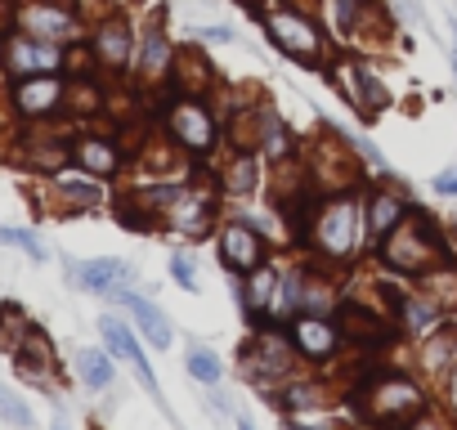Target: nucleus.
I'll use <instances>...</instances> for the list:
<instances>
[{
  "instance_id": "22",
  "label": "nucleus",
  "mask_w": 457,
  "mask_h": 430,
  "mask_svg": "<svg viewBox=\"0 0 457 430\" xmlns=\"http://www.w3.org/2000/svg\"><path fill=\"white\" fill-rule=\"evenodd\" d=\"M399 314H403V323H408L412 332H421V336H430V332L439 327V305H435V301H426V296L399 301Z\"/></svg>"
},
{
  "instance_id": "6",
  "label": "nucleus",
  "mask_w": 457,
  "mask_h": 430,
  "mask_svg": "<svg viewBox=\"0 0 457 430\" xmlns=\"http://www.w3.org/2000/svg\"><path fill=\"white\" fill-rule=\"evenodd\" d=\"M0 63H5L10 77H41V72H59L63 68V50H59V41L10 32L5 41H0Z\"/></svg>"
},
{
  "instance_id": "31",
  "label": "nucleus",
  "mask_w": 457,
  "mask_h": 430,
  "mask_svg": "<svg viewBox=\"0 0 457 430\" xmlns=\"http://www.w3.org/2000/svg\"><path fill=\"white\" fill-rule=\"evenodd\" d=\"M0 243L23 247L32 260H46V247H41V243H37V234H28V229H0Z\"/></svg>"
},
{
  "instance_id": "14",
  "label": "nucleus",
  "mask_w": 457,
  "mask_h": 430,
  "mask_svg": "<svg viewBox=\"0 0 457 430\" xmlns=\"http://www.w3.org/2000/svg\"><path fill=\"white\" fill-rule=\"evenodd\" d=\"M99 332H104V345H108L117 359H130V363H135V372H139V381L157 394V376H153V368H148V359H144V350H139L135 332H130L121 318H99Z\"/></svg>"
},
{
  "instance_id": "1",
  "label": "nucleus",
  "mask_w": 457,
  "mask_h": 430,
  "mask_svg": "<svg viewBox=\"0 0 457 430\" xmlns=\"http://www.w3.org/2000/svg\"><path fill=\"white\" fill-rule=\"evenodd\" d=\"M377 247H381L386 269H395V274H430L435 260H448V247L439 243V234L426 215H412V220L403 215Z\"/></svg>"
},
{
  "instance_id": "34",
  "label": "nucleus",
  "mask_w": 457,
  "mask_h": 430,
  "mask_svg": "<svg viewBox=\"0 0 457 430\" xmlns=\"http://www.w3.org/2000/svg\"><path fill=\"white\" fill-rule=\"evenodd\" d=\"M435 193L457 197V166H448V170H439V175H435Z\"/></svg>"
},
{
  "instance_id": "19",
  "label": "nucleus",
  "mask_w": 457,
  "mask_h": 430,
  "mask_svg": "<svg viewBox=\"0 0 457 430\" xmlns=\"http://www.w3.org/2000/svg\"><path fill=\"white\" fill-rule=\"evenodd\" d=\"M403 215H408V206H403V197H395V193H372L368 197V234H372V243H381L399 220H403Z\"/></svg>"
},
{
  "instance_id": "13",
  "label": "nucleus",
  "mask_w": 457,
  "mask_h": 430,
  "mask_svg": "<svg viewBox=\"0 0 457 430\" xmlns=\"http://www.w3.org/2000/svg\"><path fill=\"white\" fill-rule=\"evenodd\" d=\"M292 341H296V350H301L305 359H332L337 345H341V332H337L328 318H319V314H296Z\"/></svg>"
},
{
  "instance_id": "8",
  "label": "nucleus",
  "mask_w": 457,
  "mask_h": 430,
  "mask_svg": "<svg viewBox=\"0 0 457 430\" xmlns=\"http://www.w3.org/2000/svg\"><path fill=\"white\" fill-rule=\"evenodd\" d=\"M332 86L341 90V99L350 108H359L363 117H377L386 103H390V90L381 86V77L363 63H337L332 68Z\"/></svg>"
},
{
  "instance_id": "11",
  "label": "nucleus",
  "mask_w": 457,
  "mask_h": 430,
  "mask_svg": "<svg viewBox=\"0 0 457 430\" xmlns=\"http://www.w3.org/2000/svg\"><path fill=\"white\" fill-rule=\"evenodd\" d=\"M166 215H170L175 234H184V238H206L211 225H215V197L202 193V188H184V193L170 202Z\"/></svg>"
},
{
  "instance_id": "36",
  "label": "nucleus",
  "mask_w": 457,
  "mask_h": 430,
  "mask_svg": "<svg viewBox=\"0 0 457 430\" xmlns=\"http://www.w3.org/2000/svg\"><path fill=\"white\" fill-rule=\"evenodd\" d=\"M448 408L457 412V363H453V372H448Z\"/></svg>"
},
{
  "instance_id": "18",
  "label": "nucleus",
  "mask_w": 457,
  "mask_h": 430,
  "mask_svg": "<svg viewBox=\"0 0 457 430\" xmlns=\"http://www.w3.org/2000/svg\"><path fill=\"white\" fill-rule=\"evenodd\" d=\"M72 157H77V166H81L86 175H95V179H108V175H117V166H121V153H117V144H108V139H77Z\"/></svg>"
},
{
  "instance_id": "12",
  "label": "nucleus",
  "mask_w": 457,
  "mask_h": 430,
  "mask_svg": "<svg viewBox=\"0 0 457 430\" xmlns=\"http://www.w3.org/2000/svg\"><path fill=\"white\" fill-rule=\"evenodd\" d=\"M63 103V81L59 77H50V72H41V77H19V86H14V108L23 112V117H46V112H54Z\"/></svg>"
},
{
  "instance_id": "25",
  "label": "nucleus",
  "mask_w": 457,
  "mask_h": 430,
  "mask_svg": "<svg viewBox=\"0 0 457 430\" xmlns=\"http://www.w3.org/2000/svg\"><path fill=\"white\" fill-rule=\"evenodd\" d=\"M283 412H310V408H319L323 403V390L314 385V381H296V385H287V390H278V399H274Z\"/></svg>"
},
{
  "instance_id": "37",
  "label": "nucleus",
  "mask_w": 457,
  "mask_h": 430,
  "mask_svg": "<svg viewBox=\"0 0 457 430\" xmlns=\"http://www.w3.org/2000/svg\"><path fill=\"white\" fill-rule=\"evenodd\" d=\"M453 72H457V45H453Z\"/></svg>"
},
{
  "instance_id": "32",
  "label": "nucleus",
  "mask_w": 457,
  "mask_h": 430,
  "mask_svg": "<svg viewBox=\"0 0 457 430\" xmlns=\"http://www.w3.org/2000/svg\"><path fill=\"white\" fill-rule=\"evenodd\" d=\"M0 412H5L10 421H19V426H32V412H28V408H23V403L10 394V390H0Z\"/></svg>"
},
{
  "instance_id": "4",
  "label": "nucleus",
  "mask_w": 457,
  "mask_h": 430,
  "mask_svg": "<svg viewBox=\"0 0 457 430\" xmlns=\"http://www.w3.org/2000/svg\"><path fill=\"white\" fill-rule=\"evenodd\" d=\"M265 19V32H270V41L283 50V54H292L296 63H305V68H314L319 59H323V32H319V23L310 19V14H301V10H265L261 14Z\"/></svg>"
},
{
  "instance_id": "26",
  "label": "nucleus",
  "mask_w": 457,
  "mask_h": 430,
  "mask_svg": "<svg viewBox=\"0 0 457 430\" xmlns=\"http://www.w3.org/2000/svg\"><path fill=\"white\" fill-rule=\"evenodd\" d=\"M274 283H278V274H274V269H265V265H261V269H252V287H247V296H243L252 314H265V310H270Z\"/></svg>"
},
{
  "instance_id": "38",
  "label": "nucleus",
  "mask_w": 457,
  "mask_h": 430,
  "mask_svg": "<svg viewBox=\"0 0 457 430\" xmlns=\"http://www.w3.org/2000/svg\"><path fill=\"white\" fill-rule=\"evenodd\" d=\"M453 229H457V225H453Z\"/></svg>"
},
{
  "instance_id": "10",
  "label": "nucleus",
  "mask_w": 457,
  "mask_h": 430,
  "mask_svg": "<svg viewBox=\"0 0 457 430\" xmlns=\"http://www.w3.org/2000/svg\"><path fill=\"white\" fill-rule=\"evenodd\" d=\"M220 260L234 269V274H252V269H261V265H265V243H261V234L247 229L243 220L224 225V229H220Z\"/></svg>"
},
{
  "instance_id": "33",
  "label": "nucleus",
  "mask_w": 457,
  "mask_h": 430,
  "mask_svg": "<svg viewBox=\"0 0 457 430\" xmlns=\"http://www.w3.org/2000/svg\"><path fill=\"white\" fill-rule=\"evenodd\" d=\"M170 274H175V283H179V287L197 292V278H193V260H188V256H170Z\"/></svg>"
},
{
  "instance_id": "7",
  "label": "nucleus",
  "mask_w": 457,
  "mask_h": 430,
  "mask_svg": "<svg viewBox=\"0 0 457 430\" xmlns=\"http://www.w3.org/2000/svg\"><path fill=\"white\" fill-rule=\"evenodd\" d=\"M292 354H296V341H287V336L274 332V327H261V332L243 345V372H247L252 381L270 385V381H278V376L292 372Z\"/></svg>"
},
{
  "instance_id": "35",
  "label": "nucleus",
  "mask_w": 457,
  "mask_h": 430,
  "mask_svg": "<svg viewBox=\"0 0 457 430\" xmlns=\"http://www.w3.org/2000/svg\"><path fill=\"white\" fill-rule=\"evenodd\" d=\"M197 37H206V41H215V45H228V41H234V32H228V28H206V32H197Z\"/></svg>"
},
{
  "instance_id": "5",
  "label": "nucleus",
  "mask_w": 457,
  "mask_h": 430,
  "mask_svg": "<svg viewBox=\"0 0 457 430\" xmlns=\"http://www.w3.org/2000/svg\"><path fill=\"white\" fill-rule=\"evenodd\" d=\"M166 130H170V139H175L184 153H193V157H206V153L220 148V126H215L211 108L197 103V99H179V103H170V112H166Z\"/></svg>"
},
{
  "instance_id": "24",
  "label": "nucleus",
  "mask_w": 457,
  "mask_h": 430,
  "mask_svg": "<svg viewBox=\"0 0 457 430\" xmlns=\"http://www.w3.org/2000/svg\"><path fill=\"white\" fill-rule=\"evenodd\" d=\"M54 188H59V197H68L72 206H99V202H104V188H99L95 179L59 175V179H54Z\"/></svg>"
},
{
  "instance_id": "2",
  "label": "nucleus",
  "mask_w": 457,
  "mask_h": 430,
  "mask_svg": "<svg viewBox=\"0 0 457 430\" xmlns=\"http://www.w3.org/2000/svg\"><path fill=\"white\" fill-rule=\"evenodd\" d=\"M363 225H368V211L354 202V193H341L314 215V247L328 260H350V256H359Z\"/></svg>"
},
{
  "instance_id": "27",
  "label": "nucleus",
  "mask_w": 457,
  "mask_h": 430,
  "mask_svg": "<svg viewBox=\"0 0 457 430\" xmlns=\"http://www.w3.org/2000/svg\"><path fill=\"white\" fill-rule=\"evenodd\" d=\"M345 318H350V336H359V341H390V323L386 318H377L368 310H345Z\"/></svg>"
},
{
  "instance_id": "17",
  "label": "nucleus",
  "mask_w": 457,
  "mask_h": 430,
  "mask_svg": "<svg viewBox=\"0 0 457 430\" xmlns=\"http://www.w3.org/2000/svg\"><path fill=\"white\" fill-rule=\"evenodd\" d=\"M305 287H310V278L301 269H283L278 283H274V296H270L265 318H296L301 305H305Z\"/></svg>"
},
{
  "instance_id": "9",
  "label": "nucleus",
  "mask_w": 457,
  "mask_h": 430,
  "mask_svg": "<svg viewBox=\"0 0 457 430\" xmlns=\"http://www.w3.org/2000/svg\"><path fill=\"white\" fill-rule=\"evenodd\" d=\"M14 23H19V32H28V37H41V41H77V19L68 14V10H59V5H46V0H32V5H19V14H14Z\"/></svg>"
},
{
  "instance_id": "15",
  "label": "nucleus",
  "mask_w": 457,
  "mask_h": 430,
  "mask_svg": "<svg viewBox=\"0 0 457 430\" xmlns=\"http://www.w3.org/2000/svg\"><path fill=\"white\" fill-rule=\"evenodd\" d=\"M108 296H112L117 305H126V310L139 318V332H144L157 350H166V345H170V323H166V314H162L148 296H135V292H126V287H112Z\"/></svg>"
},
{
  "instance_id": "29",
  "label": "nucleus",
  "mask_w": 457,
  "mask_h": 430,
  "mask_svg": "<svg viewBox=\"0 0 457 430\" xmlns=\"http://www.w3.org/2000/svg\"><path fill=\"white\" fill-rule=\"evenodd\" d=\"M188 372H193V376H197L202 385H215L224 368H220V359H215L211 350H202V345H193V350H188Z\"/></svg>"
},
{
  "instance_id": "30",
  "label": "nucleus",
  "mask_w": 457,
  "mask_h": 430,
  "mask_svg": "<svg viewBox=\"0 0 457 430\" xmlns=\"http://www.w3.org/2000/svg\"><path fill=\"white\" fill-rule=\"evenodd\" d=\"M457 350V327H448V332H439V336H426V368H444L448 363V354Z\"/></svg>"
},
{
  "instance_id": "21",
  "label": "nucleus",
  "mask_w": 457,
  "mask_h": 430,
  "mask_svg": "<svg viewBox=\"0 0 457 430\" xmlns=\"http://www.w3.org/2000/svg\"><path fill=\"white\" fill-rule=\"evenodd\" d=\"M121 278H130V265H126V260H86V265L77 269V283H81L86 292H99V296H108Z\"/></svg>"
},
{
  "instance_id": "16",
  "label": "nucleus",
  "mask_w": 457,
  "mask_h": 430,
  "mask_svg": "<svg viewBox=\"0 0 457 430\" xmlns=\"http://www.w3.org/2000/svg\"><path fill=\"white\" fill-rule=\"evenodd\" d=\"M95 59L104 68H126L130 63V23L126 19H108L95 32Z\"/></svg>"
},
{
  "instance_id": "23",
  "label": "nucleus",
  "mask_w": 457,
  "mask_h": 430,
  "mask_svg": "<svg viewBox=\"0 0 457 430\" xmlns=\"http://www.w3.org/2000/svg\"><path fill=\"white\" fill-rule=\"evenodd\" d=\"M77 372H81V381H86L90 390L112 385V359H108L104 350H81V354H77Z\"/></svg>"
},
{
  "instance_id": "3",
  "label": "nucleus",
  "mask_w": 457,
  "mask_h": 430,
  "mask_svg": "<svg viewBox=\"0 0 457 430\" xmlns=\"http://www.w3.org/2000/svg\"><path fill=\"white\" fill-rule=\"evenodd\" d=\"M421 408H426V394H421L408 376H377L372 385L359 390V417H368V421L403 426V421H412Z\"/></svg>"
},
{
  "instance_id": "28",
  "label": "nucleus",
  "mask_w": 457,
  "mask_h": 430,
  "mask_svg": "<svg viewBox=\"0 0 457 430\" xmlns=\"http://www.w3.org/2000/svg\"><path fill=\"white\" fill-rule=\"evenodd\" d=\"M256 188V161L247 153L234 157V166L224 170V193H252Z\"/></svg>"
},
{
  "instance_id": "20",
  "label": "nucleus",
  "mask_w": 457,
  "mask_h": 430,
  "mask_svg": "<svg viewBox=\"0 0 457 430\" xmlns=\"http://www.w3.org/2000/svg\"><path fill=\"white\" fill-rule=\"evenodd\" d=\"M170 59H175V45L166 41V32L162 28H148L144 32V50H139V72L148 81H162L170 72Z\"/></svg>"
}]
</instances>
